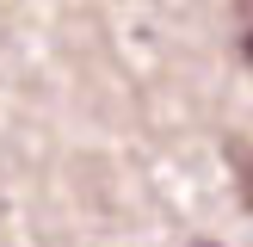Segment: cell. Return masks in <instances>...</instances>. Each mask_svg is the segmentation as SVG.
Returning a JSON list of instances; mask_svg holds the SVG:
<instances>
[{
  "label": "cell",
  "instance_id": "obj_1",
  "mask_svg": "<svg viewBox=\"0 0 253 247\" xmlns=\"http://www.w3.org/2000/svg\"><path fill=\"white\" fill-rule=\"evenodd\" d=\"M235 49H241V62L253 68V0H235Z\"/></svg>",
  "mask_w": 253,
  "mask_h": 247
},
{
  "label": "cell",
  "instance_id": "obj_2",
  "mask_svg": "<svg viewBox=\"0 0 253 247\" xmlns=\"http://www.w3.org/2000/svg\"><path fill=\"white\" fill-rule=\"evenodd\" d=\"M192 247H216V241H192Z\"/></svg>",
  "mask_w": 253,
  "mask_h": 247
}]
</instances>
